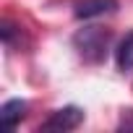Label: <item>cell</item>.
<instances>
[{"instance_id": "1", "label": "cell", "mask_w": 133, "mask_h": 133, "mask_svg": "<svg viewBox=\"0 0 133 133\" xmlns=\"http://www.w3.org/2000/svg\"><path fill=\"white\" fill-rule=\"evenodd\" d=\"M81 123H84V112L78 107H63L42 123V130H73Z\"/></svg>"}, {"instance_id": "2", "label": "cell", "mask_w": 133, "mask_h": 133, "mask_svg": "<svg viewBox=\"0 0 133 133\" xmlns=\"http://www.w3.org/2000/svg\"><path fill=\"white\" fill-rule=\"evenodd\" d=\"M117 8V0H81L76 3V18H97L112 13Z\"/></svg>"}, {"instance_id": "3", "label": "cell", "mask_w": 133, "mask_h": 133, "mask_svg": "<svg viewBox=\"0 0 133 133\" xmlns=\"http://www.w3.org/2000/svg\"><path fill=\"white\" fill-rule=\"evenodd\" d=\"M24 115H26V102H21V99H11V102L3 104V110H0V117H3L5 128H16Z\"/></svg>"}, {"instance_id": "4", "label": "cell", "mask_w": 133, "mask_h": 133, "mask_svg": "<svg viewBox=\"0 0 133 133\" xmlns=\"http://www.w3.org/2000/svg\"><path fill=\"white\" fill-rule=\"evenodd\" d=\"M115 60H117V68H120V71H125V73L133 71V34H128V37L120 42Z\"/></svg>"}]
</instances>
